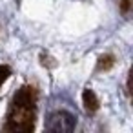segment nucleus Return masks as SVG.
Segmentation results:
<instances>
[{"label": "nucleus", "mask_w": 133, "mask_h": 133, "mask_svg": "<svg viewBox=\"0 0 133 133\" xmlns=\"http://www.w3.org/2000/svg\"><path fill=\"white\" fill-rule=\"evenodd\" d=\"M75 126H77V118L68 111L51 113L46 122V129L53 131V133H71L75 129Z\"/></svg>", "instance_id": "f03ea898"}, {"label": "nucleus", "mask_w": 133, "mask_h": 133, "mask_svg": "<svg viewBox=\"0 0 133 133\" xmlns=\"http://www.w3.org/2000/svg\"><path fill=\"white\" fill-rule=\"evenodd\" d=\"M9 75H11V68L6 64H0V86L9 78Z\"/></svg>", "instance_id": "39448f33"}, {"label": "nucleus", "mask_w": 133, "mask_h": 133, "mask_svg": "<svg viewBox=\"0 0 133 133\" xmlns=\"http://www.w3.org/2000/svg\"><path fill=\"white\" fill-rule=\"evenodd\" d=\"M37 88L31 84H24L11 98L4 129L11 133H31L37 120Z\"/></svg>", "instance_id": "f257e3e1"}, {"label": "nucleus", "mask_w": 133, "mask_h": 133, "mask_svg": "<svg viewBox=\"0 0 133 133\" xmlns=\"http://www.w3.org/2000/svg\"><path fill=\"white\" fill-rule=\"evenodd\" d=\"M115 66V57L111 53H106V55H100L98 57V62H97V71H108Z\"/></svg>", "instance_id": "20e7f679"}, {"label": "nucleus", "mask_w": 133, "mask_h": 133, "mask_svg": "<svg viewBox=\"0 0 133 133\" xmlns=\"http://www.w3.org/2000/svg\"><path fill=\"white\" fill-rule=\"evenodd\" d=\"M129 6H131L129 0H120V11H122L124 15H128V13H129Z\"/></svg>", "instance_id": "423d86ee"}, {"label": "nucleus", "mask_w": 133, "mask_h": 133, "mask_svg": "<svg viewBox=\"0 0 133 133\" xmlns=\"http://www.w3.org/2000/svg\"><path fill=\"white\" fill-rule=\"evenodd\" d=\"M82 102H84V109H86L88 113H95V111L98 109V106H100V102H98L95 91L89 89V88L84 89V93H82Z\"/></svg>", "instance_id": "7ed1b4c3"}]
</instances>
